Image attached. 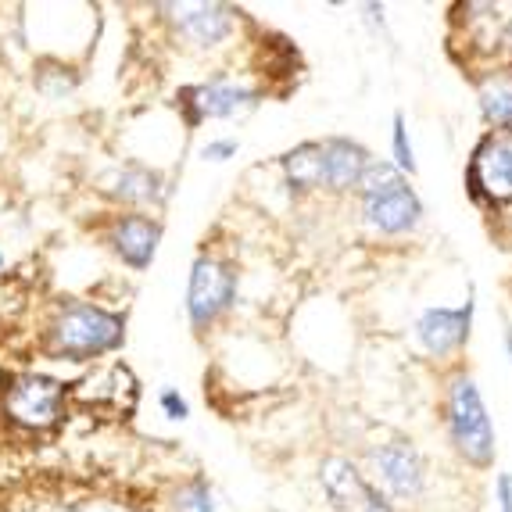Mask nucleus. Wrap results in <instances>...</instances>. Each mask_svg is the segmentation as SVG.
Instances as JSON below:
<instances>
[{"mask_svg":"<svg viewBox=\"0 0 512 512\" xmlns=\"http://www.w3.org/2000/svg\"><path fill=\"white\" fill-rule=\"evenodd\" d=\"M129 316L94 298H58L47 305L36 330V351L51 362L94 366L126 348Z\"/></svg>","mask_w":512,"mask_h":512,"instance_id":"obj_1","label":"nucleus"},{"mask_svg":"<svg viewBox=\"0 0 512 512\" xmlns=\"http://www.w3.org/2000/svg\"><path fill=\"white\" fill-rule=\"evenodd\" d=\"M265 101V86L237 76L230 69H215L197 83H183L172 97V108L180 115L187 133L201 129L205 122H237Z\"/></svg>","mask_w":512,"mask_h":512,"instance_id":"obj_2","label":"nucleus"},{"mask_svg":"<svg viewBox=\"0 0 512 512\" xmlns=\"http://www.w3.org/2000/svg\"><path fill=\"white\" fill-rule=\"evenodd\" d=\"M240 301V273L230 255L215 248H201L190 262L187 294H183V316L194 337H208L233 316Z\"/></svg>","mask_w":512,"mask_h":512,"instance_id":"obj_3","label":"nucleus"},{"mask_svg":"<svg viewBox=\"0 0 512 512\" xmlns=\"http://www.w3.org/2000/svg\"><path fill=\"white\" fill-rule=\"evenodd\" d=\"M444 434L452 452L473 470H491L498 455L495 423L487 416L484 394L470 373H455L444 387Z\"/></svg>","mask_w":512,"mask_h":512,"instance_id":"obj_4","label":"nucleus"},{"mask_svg":"<svg viewBox=\"0 0 512 512\" xmlns=\"http://www.w3.org/2000/svg\"><path fill=\"white\" fill-rule=\"evenodd\" d=\"M355 194H359L362 222L376 237H409L423 222V197L391 162L373 158Z\"/></svg>","mask_w":512,"mask_h":512,"instance_id":"obj_5","label":"nucleus"},{"mask_svg":"<svg viewBox=\"0 0 512 512\" xmlns=\"http://www.w3.org/2000/svg\"><path fill=\"white\" fill-rule=\"evenodd\" d=\"M154 22L165 29L169 43L187 54H219L240 33L244 11L219 0H180V4H154Z\"/></svg>","mask_w":512,"mask_h":512,"instance_id":"obj_6","label":"nucleus"},{"mask_svg":"<svg viewBox=\"0 0 512 512\" xmlns=\"http://www.w3.org/2000/svg\"><path fill=\"white\" fill-rule=\"evenodd\" d=\"M69 384L43 369H11L0 376V412L11 427L26 434H47L65 419Z\"/></svg>","mask_w":512,"mask_h":512,"instance_id":"obj_7","label":"nucleus"},{"mask_svg":"<svg viewBox=\"0 0 512 512\" xmlns=\"http://www.w3.org/2000/svg\"><path fill=\"white\" fill-rule=\"evenodd\" d=\"M176 194V176L144 158H122L97 180V197L115 212L162 215Z\"/></svg>","mask_w":512,"mask_h":512,"instance_id":"obj_8","label":"nucleus"},{"mask_svg":"<svg viewBox=\"0 0 512 512\" xmlns=\"http://www.w3.org/2000/svg\"><path fill=\"white\" fill-rule=\"evenodd\" d=\"M94 237L122 269L140 276L151 269L158 251H162L165 219L151 212H115V208H108L97 219Z\"/></svg>","mask_w":512,"mask_h":512,"instance_id":"obj_9","label":"nucleus"},{"mask_svg":"<svg viewBox=\"0 0 512 512\" xmlns=\"http://www.w3.org/2000/svg\"><path fill=\"white\" fill-rule=\"evenodd\" d=\"M366 462L373 473L369 484L380 487L394 505L419 502L427 495V459L409 437H387L380 444H369Z\"/></svg>","mask_w":512,"mask_h":512,"instance_id":"obj_10","label":"nucleus"},{"mask_svg":"<svg viewBox=\"0 0 512 512\" xmlns=\"http://www.w3.org/2000/svg\"><path fill=\"white\" fill-rule=\"evenodd\" d=\"M466 190L477 205L502 208L512 201V133H484L466 162Z\"/></svg>","mask_w":512,"mask_h":512,"instance_id":"obj_11","label":"nucleus"},{"mask_svg":"<svg viewBox=\"0 0 512 512\" xmlns=\"http://www.w3.org/2000/svg\"><path fill=\"white\" fill-rule=\"evenodd\" d=\"M473 312H477V291L470 287V294H466L462 305L423 308L416 316V323H412V337H416V344L427 351L430 359H437V362L452 359V355H459V351L470 344Z\"/></svg>","mask_w":512,"mask_h":512,"instance_id":"obj_12","label":"nucleus"},{"mask_svg":"<svg viewBox=\"0 0 512 512\" xmlns=\"http://www.w3.org/2000/svg\"><path fill=\"white\" fill-rule=\"evenodd\" d=\"M319 151H323L326 194H355L362 176H366V169L373 165L369 147L351 137H326V140H319Z\"/></svg>","mask_w":512,"mask_h":512,"instance_id":"obj_13","label":"nucleus"},{"mask_svg":"<svg viewBox=\"0 0 512 512\" xmlns=\"http://www.w3.org/2000/svg\"><path fill=\"white\" fill-rule=\"evenodd\" d=\"M319 491H323L326 505L337 512H362L369 495V477L362 473V466L348 455H326L319 462Z\"/></svg>","mask_w":512,"mask_h":512,"instance_id":"obj_14","label":"nucleus"},{"mask_svg":"<svg viewBox=\"0 0 512 512\" xmlns=\"http://www.w3.org/2000/svg\"><path fill=\"white\" fill-rule=\"evenodd\" d=\"M276 169H280V183L291 194V201L319 194L323 190V151H319V140H301V144L287 147L280 154Z\"/></svg>","mask_w":512,"mask_h":512,"instance_id":"obj_15","label":"nucleus"},{"mask_svg":"<svg viewBox=\"0 0 512 512\" xmlns=\"http://www.w3.org/2000/svg\"><path fill=\"white\" fill-rule=\"evenodd\" d=\"M480 115L491 129L487 133H512V69L491 72L480 79L477 90Z\"/></svg>","mask_w":512,"mask_h":512,"instance_id":"obj_16","label":"nucleus"},{"mask_svg":"<svg viewBox=\"0 0 512 512\" xmlns=\"http://www.w3.org/2000/svg\"><path fill=\"white\" fill-rule=\"evenodd\" d=\"M165 512H226L222 509V498L215 491V484L205 473H190V477L176 480L169 487V495L162 502Z\"/></svg>","mask_w":512,"mask_h":512,"instance_id":"obj_17","label":"nucleus"},{"mask_svg":"<svg viewBox=\"0 0 512 512\" xmlns=\"http://www.w3.org/2000/svg\"><path fill=\"white\" fill-rule=\"evenodd\" d=\"M33 86L43 101L61 104L79 90V72L65 65V58H40L33 69Z\"/></svg>","mask_w":512,"mask_h":512,"instance_id":"obj_18","label":"nucleus"},{"mask_svg":"<svg viewBox=\"0 0 512 512\" xmlns=\"http://www.w3.org/2000/svg\"><path fill=\"white\" fill-rule=\"evenodd\" d=\"M391 165L402 176H416V147H412L409 137V119H405V111H394L391 119Z\"/></svg>","mask_w":512,"mask_h":512,"instance_id":"obj_19","label":"nucleus"},{"mask_svg":"<svg viewBox=\"0 0 512 512\" xmlns=\"http://www.w3.org/2000/svg\"><path fill=\"white\" fill-rule=\"evenodd\" d=\"M33 512H144V509L126 502H111V498H54V502H36Z\"/></svg>","mask_w":512,"mask_h":512,"instance_id":"obj_20","label":"nucleus"},{"mask_svg":"<svg viewBox=\"0 0 512 512\" xmlns=\"http://www.w3.org/2000/svg\"><path fill=\"white\" fill-rule=\"evenodd\" d=\"M240 154V140L237 137H212L197 147V158L205 165H226Z\"/></svg>","mask_w":512,"mask_h":512,"instance_id":"obj_21","label":"nucleus"},{"mask_svg":"<svg viewBox=\"0 0 512 512\" xmlns=\"http://www.w3.org/2000/svg\"><path fill=\"white\" fill-rule=\"evenodd\" d=\"M158 412H162L169 423H187L190 402L180 394V387H162V391H158Z\"/></svg>","mask_w":512,"mask_h":512,"instance_id":"obj_22","label":"nucleus"},{"mask_svg":"<svg viewBox=\"0 0 512 512\" xmlns=\"http://www.w3.org/2000/svg\"><path fill=\"white\" fill-rule=\"evenodd\" d=\"M495 502L498 512H512V473H498L495 477Z\"/></svg>","mask_w":512,"mask_h":512,"instance_id":"obj_23","label":"nucleus"},{"mask_svg":"<svg viewBox=\"0 0 512 512\" xmlns=\"http://www.w3.org/2000/svg\"><path fill=\"white\" fill-rule=\"evenodd\" d=\"M362 512H398V509H394V502L384 495V491H380V487L369 484V495H366V505H362Z\"/></svg>","mask_w":512,"mask_h":512,"instance_id":"obj_24","label":"nucleus"},{"mask_svg":"<svg viewBox=\"0 0 512 512\" xmlns=\"http://www.w3.org/2000/svg\"><path fill=\"white\" fill-rule=\"evenodd\" d=\"M502 341H505V351H509V362H512V326H505V337H502Z\"/></svg>","mask_w":512,"mask_h":512,"instance_id":"obj_25","label":"nucleus"},{"mask_svg":"<svg viewBox=\"0 0 512 512\" xmlns=\"http://www.w3.org/2000/svg\"><path fill=\"white\" fill-rule=\"evenodd\" d=\"M4 269H8V255H4V248H0V276H4Z\"/></svg>","mask_w":512,"mask_h":512,"instance_id":"obj_26","label":"nucleus"}]
</instances>
